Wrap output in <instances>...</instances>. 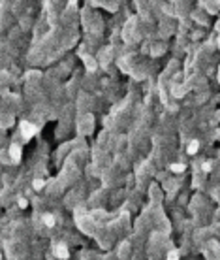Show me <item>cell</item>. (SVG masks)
I'll return each instance as SVG.
<instances>
[{"instance_id": "277c9868", "label": "cell", "mask_w": 220, "mask_h": 260, "mask_svg": "<svg viewBox=\"0 0 220 260\" xmlns=\"http://www.w3.org/2000/svg\"><path fill=\"white\" fill-rule=\"evenodd\" d=\"M43 223H45L47 226H53V224H55V217H53V215H43Z\"/></svg>"}, {"instance_id": "7a4b0ae2", "label": "cell", "mask_w": 220, "mask_h": 260, "mask_svg": "<svg viewBox=\"0 0 220 260\" xmlns=\"http://www.w3.org/2000/svg\"><path fill=\"white\" fill-rule=\"evenodd\" d=\"M55 254H57V256H60V258H66V256H68V249H66V245L59 243L57 247H55Z\"/></svg>"}, {"instance_id": "52a82bcc", "label": "cell", "mask_w": 220, "mask_h": 260, "mask_svg": "<svg viewBox=\"0 0 220 260\" xmlns=\"http://www.w3.org/2000/svg\"><path fill=\"white\" fill-rule=\"evenodd\" d=\"M32 187H34L36 190H40V189H43V181H41V179H36V181L32 183Z\"/></svg>"}, {"instance_id": "5b68a950", "label": "cell", "mask_w": 220, "mask_h": 260, "mask_svg": "<svg viewBox=\"0 0 220 260\" xmlns=\"http://www.w3.org/2000/svg\"><path fill=\"white\" fill-rule=\"evenodd\" d=\"M198 147H199V143H198V141H192V143L188 145V153H190V155H194V153L198 151Z\"/></svg>"}, {"instance_id": "3957f363", "label": "cell", "mask_w": 220, "mask_h": 260, "mask_svg": "<svg viewBox=\"0 0 220 260\" xmlns=\"http://www.w3.org/2000/svg\"><path fill=\"white\" fill-rule=\"evenodd\" d=\"M10 153H12V159H13L15 162H19V160H21V147H19V145H12Z\"/></svg>"}, {"instance_id": "30bf717a", "label": "cell", "mask_w": 220, "mask_h": 260, "mask_svg": "<svg viewBox=\"0 0 220 260\" xmlns=\"http://www.w3.org/2000/svg\"><path fill=\"white\" fill-rule=\"evenodd\" d=\"M19 205H21V207H26V200L21 198V200H19Z\"/></svg>"}, {"instance_id": "ba28073f", "label": "cell", "mask_w": 220, "mask_h": 260, "mask_svg": "<svg viewBox=\"0 0 220 260\" xmlns=\"http://www.w3.org/2000/svg\"><path fill=\"white\" fill-rule=\"evenodd\" d=\"M168 260H179V258H177V253H175V251H171V253L168 254Z\"/></svg>"}, {"instance_id": "6da1fadb", "label": "cell", "mask_w": 220, "mask_h": 260, "mask_svg": "<svg viewBox=\"0 0 220 260\" xmlns=\"http://www.w3.org/2000/svg\"><path fill=\"white\" fill-rule=\"evenodd\" d=\"M21 130H23V134H25V138L28 140V138H32V134H36V126L34 125H30V123H26V121H23L21 123Z\"/></svg>"}, {"instance_id": "8fae6325", "label": "cell", "mask_w": 220, "mask_h": 260, "mask_svg": "<svg viewBox=\"0 0 220 260\" xmlns=\"http://www.w3.org/2000/svg\"><path fill=\"white\" fill-rule=\"evenodd\" d=\"M218 28H220V25H218Z\"/></svg>"}, {"instance_id": "9c48e42d", "label": "cell", "mask_w": 220, "mask_h": 260, "mask_svg": "<svg viewBox=\"0 0 220 260\" xmlns=\"http://www.w3.org/2000/svg\"><path fill=\"white\" fill-rule=\"evenodd\" d=\"M203 170H205V172H209V170H211V164H209V162H205V164H203Z\"/></svg>"}, {"instance_id": "8992f818", "label": "cell", "mask_w": 220, "mask_h": 260, "mask_svg": "<svg viewBox=\"0 0 220 260\" xmlns=\"http://www.w3.org/2000/svg\"><path fill=\"white\" fill-rule=\"evenodd\" d=\"M170 170H171V172H175V174H179V172H183V170H184V166H183V164H171V166H170Z\"/></svg>"}]
</instances>
